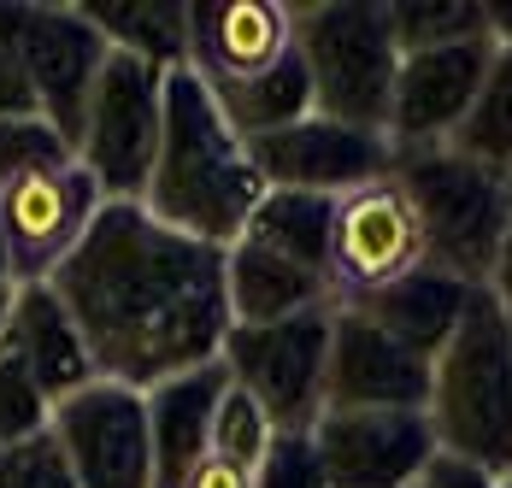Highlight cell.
I'll use <instances>...</instances> for the list:
<instances>
[{
  "mask_svg": "<svg viewBox=\"0 0 512 488\" xmlns=\"http://www.w3.org/2000/svg\"><path fill=\"white\" fill-rule=\"evenodd\" d=\"M48 289L89 347L95 383L130 394L212 365L230 336L224 247L165 230L142 200H106Z\"/></svg>",
  "mask_w": 512,
  "mask_h": 488,
  "instance_id": "1",
  "label": "cell"
},
{
  "mask_svg": "<svg viewBox=\"0 0 512 488\" xmlns=\"http://www.w3.org/2000/svg\"><path fill=\"white\" fill-rule=\"evenodd\" d=\"M259 195H265V183L254 171V153L224 124L212 89L189 65L165 71L159 153H154V177H148L142 206L154 212L165 230L230 253L242 242Z\"/></svg>",
  "mask_w": 512,
  "mask_h": 488,
  "instance_id": "2",
  "label": "cell"
},
{
  "mask_svg": "<svg viewBox=\"0 0 512 488\" xmlns=\"http://www.w3.org/2000/svg\"><path fill=\"white\" fill-rule=\"evenodd\" d=\"M436 453L512 477V330L489 289H471L460 330L430 359V400H424Z\"/></svg>",
  "mask_w": 512,
  "mask_h": 488,
  "instance_id": "3",
  "label": "cell"
},
{
  "mask_svg": "<svg viewBox=\"0 0 512 488\" xmlns=\"http://www.w3.org/2000/svg\"><path fill=\"white\" fill-rule=\"evenodd\" d=\"M389 177L401 183L418 236H424V265L483 289L495 277V259L512 230V177L465 159L454 147H412L395 153Z\"/></svg>",
  "mask_w": 512,
  "mask_h": 488,
  "instance_id": "4",
  "label": "cell"
},
{
  "mask_svg": "<svg viewBox=\"0 0 512 488\" xmlns=\"http://www.w3.org/2000/svg\"><path fill=\"white\" fill-rule=\"evenodd\" d=\"M289 24H295V53L312 83V112L348 130L389 136V100H395V71H401L389 6H365V0L289 6Z\"/></svg>",
  "mask_w": 512,
  "mask_h": 488,
  "instance_id": "5",
  "label": "cell"
},
{
  "mask_svg": "<svg viewBox=\"0 0 512 488\" xmlns=\"http://www.w3.org/2000/svg\"><path fill=\"white\" fill-rule=\"evenodd\" d=\"M324 359H330V306L283 324H230L218 365L236 389L271 418L277 436H307L324 412Z\"/></svg>",
  "mask_w": 512,
  "mask_h": 488,
  "instance_id": "6",
  "label": "cell"
},
{
  "mask_svg": "<svg viewBox=\"0 0 512 488\" xmlns=\"http://www.w3.org/2000/svg\"><path fill=\"white\" fill-rule=\"evenodd\" d=\"M159 112H165V71L136 53H106L95 95L83 112L77 165L95 177L101 200H142L159 153Z\"/></svg>",
  "mask_w": 512,
  "mask_h": 488,
  "instance_id": "7",
  "label": "cell"
},
{
  "mask_svg": "<svg viewBox=\"0 0 512 488\" xmlns=\"http://www.w3.org/2000/svg\"><path fill=\"white\" fill-rule=\"evenodd\" d=\"M0 48L24 65L42 118L77 153L95 77H101L106 53H112L106 36L77 6H0Z\"/></svg>",
  "mask_w": 512,
  "mask_h": 488,
  "instance_id": "8",
  "label": "cell"
},
{
  "mask_svg": "<svg viewBox=\"0 0 512 488\" xmlns=\"http://www.w3.org/2000/svg\"><path fill=\"white\" fill-rule=\"evenodd\" d=\"M53 441L77 488H154V441L142 394L118 383H89L53 406Z\"/></svg>",
  "mask_w": 512,
  "mask_h": 488,
  "instance_id": "9",
  "label": "cell"
},
{
  "mask_svg": "<svg viewBox=\"0 0 512 488\" xmlns=\"http://www.w3.org/2000/svg\"><path fill=\"white\" fill-rule=\"evenodd\" d=\"M101 206L106 200L95 189V177L77 159L59 171H42V177L6 183L0 189V236L12 253V283H48L89 236Z\"/></svg>",
  "mask_w": 512,
  "mask_h": 488,
  "instance_id": "10",
  "label": "cell"
},
{
  "mask_svg": "<svg viewBox=\"0 0 512 488\" xmlns=\"http://www.w3.org/2000/svg\"><path fill=\"white\" fill-rule=\"evenodd\" d=\"M248 153H254V171L265 189H295V195H330V200L389 177V165H395L389 136L330 124L318 112H307L289 130H271V136L248 142Z\"/></svg>",
  "mask_w": 512,
  "mask_h": 488,
  "instance_id": "11",
  "label": "cell"
},
{
  "mask_svg": "<svg viewBox=\"0 0 512 488\" xmlns=\"http://www.w3.org/2000/svg\"><path fill=\"white\" fill-rule=\"evenodd\" d=\"M418 265H424V236H418V218L395 177H377L336 200V230H330V294L336 300H359Z\"/></svg>",
  "mask_w": 512,
  "mask_h": 488,
  "instance_id": "12",
  "label": "cell"
},
{
  "mask_svg": "<svg viewBox=\"0 0 512 488\" xmlns=\"http://www.w3.org/2000/svg\"><path fill=\"white\" fill-rule=\"evenodd\" d=\"M312 453L324 488H412L436 459L424 412H318Z\"/></svg>",
  "mask_w": 512,
  "mask_h": 488,
  "instance_id": "13",
  "label": "cell"
},
{
  "mask_svg": "<svg viewBox=\"0 0 512 488\" xmlns=\"http://www.w3.org/2000/svg\"><path fill=\"white\" fill-rule=\"evenodd\" d=\"M430 359L389 342L354 306H330V359H324V412H424Z\"/></svg>",
  "mask_w": 512,
  "mask_h": 488,
  "instance_id": "14",
  "label": "cell"
},
{
  "mask_svg": "<svg viewBox=\"0 0 512 488\" xmlns=\"http://www.w3.org/2000/svg\"><path fill=\"white\" fill-rule=\"evenodd\" d=\"M495 59V36L477 42H448V48L401 53L395 71V100H389V147H448V136L465 124L471 100L483 89V71Z\"/></svg>",
  "mask_w": 512,
  "mask_h": 488,
  "instance_id": "15",
  "label": "cell"
},
{
  "mask_svg": "<svg viewBox=\"0 0 512 488\" xmlns=\"http://www.w3.org/2000/svg\"><path fill=\"white\" fill-rule=\"evenodd\" d=\"M295 48L289 6L271 0H195L189 6V71L206 89L248 83Z\"/></svg>",
  "mask_w": 512,
  "mask_h": 488,
  "instance_id": "16",
  "label": "cell"
},
{
  "mask_svg": "<svg viewBox=\"0 0 512 488\" xmlns=\"http://www.w3.org/2000/svg\"><path fill=\"white\" fill-rule=\"evenodd\" d=\"M6 347L30 365L36 389L48 394L53 406L83 394L95 383L89 347L77 336L71 312L59 306V294L48 283H12V306H6Z\"/></svg>",
  "mask_w": 512,
  "mask_h": 488,
  "instance_id": "17",
  "label": "cell"
},
{
  "mask_svg": "<svg viewBox=\"0 0 512 488\" xmlns=\"http://www.w3.org/2000/svg\"><path fill=\"white\" fill-rule=\"evenodd\" d=\"M465 300H471V283L436 271V265H418L407 277L359 294V300H336V306H354L359 318H371L389 342H401L407 353H418V359H436V353L448 347V336L460 330Z\"/></svg>",
  "mask_w": 512,
  "mask_h": 488,
  "instance_id": "18",
  "label": "cell"
},
{
  "mask_svg": "<svg viewBox=\"0 0 512 488\" xmlns=\"http://www.w3.org/2000/svg\"><path fill=\"white\" fill-rule=\"evenodd\" d=\"M224 389H230V377L212 359L201 371H183V377H171V383L142 394V406H148V441H154V488H183L189 471L206 459L212 412H218V394Z\"/></svg>",
  "mask_w": 512,
  "mask_h": 488,
  "instance_id": "19",
  "label": "cell"
},
{
  "mask_svg": "<svg viewBox=\"0 0 512 488\" xmlns=\"http://www.w3.org/2000/svg\"><path fill=\"white\" fill-rule=\"evenodd\" d=\"M224 294H230V324H283L318 306H336L324 277L277 259L254 242H236L224 253Z\"/></svg>",
  "mask_w": 512,
  "mask_h": 488,
  "instance_id": "20",
  "label": "cell"
},
{
  "mask_svg": "<svg viewBox=\"0 0 512 488\" xmlns=\"http://www.w3.org/2000/svg\"><path fill=\"white\" fill-rule=\"evenodd\" d=\"M330 230H336V200L330 195H295V189H265L242 230V242L265 247L289 265L330 283Z\"/></svg>",
  "mask_w": 512,
  "mask_h": 488,
  "instance_id": "21",
  "label": "cell"
},
{
  "mask_svg": "<svg viewBox=\"0 0 512 488\" xmlns=\"http://www.w3.org/2000/svg\"><path fill=\"white\" fill-rule=\"evenodd\" d=\"M77 12L106 36V48L136 53L159 71L189 65V6L177 0H89Z\"/></svg>",
  "mask_w": 512,
  "mask_h": 488,
  "instance_id": "22",
  "label": "cell"
},
{
  "mask_svg": "<svg viewBox=\"0 0 512 488\" xmlns=\"http://www.w3.org/2000/svg\"><path fill=\"white\" fill-rule=\"evenodd\" d=\"M212 100H218L224 124H230L242 142H259V136L289 130V124L307 118L312 112V83H307L301 53L289 48L271 71H259V77H248V83H230V89H212Z\"/></svg>",
  "mask_w": 512,
  "mask_h": 488,
  "instance_id": "23",
  "label": "cell"
},
{
  "mask_svg": "<svg viewBox=\"0 0 512 488\" xmlns=\"http://www.w3.org/2000/svg\"><path fill=\"white\" fill-rule=\"evenodd\" d=\"M448 147L477 159V165H489V171H501V177H512V42L495 48L489 71H483V89L471 100L465 124L448 136Z\"/></svg>",
  "mask_w": 512,
  "mask_h": 488,
  "instance_id": "24",
  "label": "cell"
},
{
  "mask_svg": "<svg viewBox=\"0 0 512 488\" xmlns=\"http://www.w3.org/2000/svg\"><path fill=\"white\" fill-rule=\"evenodd\" d=\"M389 36L401 53H424L489 36V18L471 0H407V6H389Z\"/></svg>",
  "mask_w": 512,
  "mask_h": 488,
  "instance_id": "25",
  "label": "cell"
},
{
  "mask_svg": "<svg viewBox=\"0 0 512 488\" xmlns=\"http://www.w3.org/2000/svg\"><path fill=\"white\" fill-rule=\"evenodd\" d=\"M77 153L71 142L53 130L42 112H30V118H0V189L6 183H24V177H42V171H59V165H71Z\"/></svg>",
  "mask_w": 512,
  "mask_h": 488,
  "instance_id": "26",
  "label": "cell"
},
{
  "mask_svg": "<svg viewBox=\"0 0 512 488\" xmlns=\"http://www.w3.org/2000/svg\"><path fill=\"white\" fill-rule=\"evenodd\" d=\"M271 418L259 412L248 394L230 389L218 394V412H212V441H206V453L212 459H224V465H236V471H254L259 459H265V447H271Z\"/></svg>",
  "mask_w": 512,
  "mask_h": 488,
  "instance_id": "27",
  "label": "cell"
},
{
  "mask_svg": "<svg viewBox=\"0 0 512 488\" xmlns=\"http://www.w3.org/2000/svg\"><path fill=\"white\" fill-rule=\"evenodd\" d=\"M48 424H53V400L36 389L30 365H24V359L6 347V336H0V447L42 436Z\"/></svg>",
  "mask_w": 512,
  "mask_h": 488,
  "instance_id": "28",
  "label": "cell"
},
{
  "mask_svg": "<svg viewBox=\"0 0 512 488\" xmlns=\"http://www.w3.org/2000/svg\"><path fill=\"white\" fill-rule=\"evenodd\" d=\"M0 488H77L65 453H59V441H53V430L0 447Z\"/></svg>",
  "mask_w": 512,
  "mask_h": 488,
  "instance_id": "29",
  "label": "cell"
},
{
  "mask_svg": "<svg viewBox=\"0 0 512 488\" xmlns=\"http://www.w3.org/2000/svg\"><path fill=\"white\" fill-rule=\"evenodd\" d=\"M254 488H324L318 453H312V430L307 436H271L265 459L254 465Z\"/></svg>",
  "mask_w": 512,
  "mask_h": 488,
  "instance_id": "30",
  "label": "cell"
},
{
  "mask_svg": "<svg viewBox=\"0 0 512 488\" xmlns=\"http://www.w3.org/2000/svg\"><path fill=\"white\" fill-rule=\"evenodd\" d=\"M30 112H42L36 106V89L24 77V65L0 48V118H30Z\"/></svg>",
  "mask_w": 512,
  "mask_h": 488,
  "instance_id": "31",
  "label": "cell"
},
{
  "mask_svg": "<svg viewBox=\"0 0 512 488\" xmlns=\"http://www.w3.org/2000/svg\"><path fill=\"white\" fill-rule=\"evenodd\" d=\"M418 488H501L489 471H477V465H465V459H448V453H436L430 465H424V477Z\"/></svg>",
  "mask_w": 512,
  "mask_h": 488,
  "instance_id": "32",
  "label": "cell"
},
{
  "mask_svg": "<svg viewBox=\"0 0 512 488\" xmlns=\"http://www.w3.org/2000/svg\"><path fill=\"white\" fill-rule=\"evenodd\" d=\"M183 488H254V471H236V465H224V459L206 453L201 465L189 471V483Z\"/></svg>",
  "mask_w": 512,
  "mask_h": 488,
  "instance_id": "33",
  "label": "cell"
},
{
  "mask_svg": "<svg viewBox=\"0 0 512 488\" xmlns=\"http://www.w3.org/2000/svg\"><path fill=\"white\" fill-rule=\"evenodd\" d=\"M483 289L501 300V312H507V330H512V230H507V247H501V259H495V277H489Z\"/></svg>",
  "mask_w": 512,
  "mask_h": 488,
  "instance_id": "34",
  "label": "cell"
},
{
  "mask_svg": "<svg viewBox=\"0 0 512 488\" xmlns=\"http://www.w3.org/2000/svg\"><path fill=\"white\" fill-rule=\"evenodd\" d=\"M12 289V253H6V236H0V294Z\"/></svg>",
  "mask_w": 512,
  "mask_h": 488,
  "instance_id": "35",
  "label": "cell"
},
{
  "mask_svg": "<svg viewBox=\"0 0 512 488\" xmlns=\"http://www.w3.org/2000/svg\"><path fill=\"white\" fill-rule=\"evenodd\" d=\"M6 306H12V289L0 294V336H6Z\"/></svg>",
  "mask_w": 512,
  "mask_h": 488,
  "instance_id": "36",
  "label": "cell"
},
{
  "mask_svg": "<svg viewBox=\"0 0 512 488\" xmlns=\"http://www.w3.org/2000/svg\"><path fill=\"white\" fill-rule=\"evenodd\" d=\"M501 488H512V477H507V483H501Z\"/></svg>",
  "mask_w": 512,
  "mask_h": 488,
  "instance_id": "37",
  "label": "cell"
}]
</instances>
